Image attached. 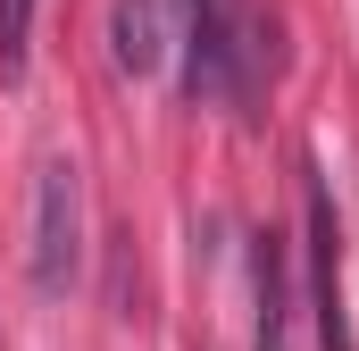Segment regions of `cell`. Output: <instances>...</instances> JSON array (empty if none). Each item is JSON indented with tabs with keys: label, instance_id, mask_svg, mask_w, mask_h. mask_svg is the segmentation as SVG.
<instances>
[{
	"label": "cell",
	"instance_id": "5b68a950",
	"mask_svg": "<svg viewBox=\"0 0 359 351\" xmlns=\"http://www.w3.org/2000/svg\"><path fill=\"white\" fill-rule=\"evenodd\" d=\"M109 51L126 76H151L168 59V25H159V0H117L109 8Z\"/></svg>",
	"mask_w": 359,
	"mask_h": 351
},
{
	"label": "cell",
	"instance_id": "277c9868",
	"mask_svg": "<svg viewBox=\"0 0 359 351\" xmlns=\"http://www.w3.org/2000/svg\"><path fill=\"white\" fill-rule=\"evenodd\" d=\"M251 351H292V276H284V234H251Z\"/></svg>",
	"mask_w": 359,
	"mask_h": 351
},
{
	"label": "cell",
	"instance_id": "6da1fadb",
	"mask_svg": "<svg viewBox=\"0 0 359 351\" xmlns=\"http://www.w3.org/2000/svg\"><path fill=\"white\" fill-rule=\"evenodd\" d=\"M25 267H34V293H67L84 276V168L76 159H42L34 168V243H25Z\"/></svg>",
	"mask_w": 359,
	"mask_h": 351
},
{
	"label": "cell",
	"instance_id": "8992f818",
	"mask_svg": "<svg viewBox=\"0 0 359 351\" xmlns=\"http://www.w3.org/2000/svg\"><path fill=\"white\" fill-rule=\"evenodd\" d=\"M25 51H34V0H0V84H25Z\"/></svg>",
	"mask_w": 359,
	"mask_h": 351
},
{
	"label": "cell",
	"instance_id": "7a4b0ae2",
	"mask_svg": "<svg viewBox=\"0 0 359 351\" xmlns=\"http://www.w3.org/2000/svg\"><path fill=\"white\" fill-rule=\"evenodd\" d=\"M176 51H184V100H251V42L226 17V0H176Z\"/></svg>",
	"mask_w": 359,
	"mask_h": 351
},
{
	"label": "cell",
	"instance_id": "3957f363",
	"mask_svg": "<svg viewBox=\"0 0 359 351\" xmlns=\"http://www.w3.org/2000/svg\"><path fill=\"white\" fill-rule=\"evenodd\" d=\"M301 176H309V310H318L326 351H351V326H343V218H334L326 168L309 159Z\"/></svg>",
	"mask_w": 359,
	"mask_h": 351
}]
</instances>
